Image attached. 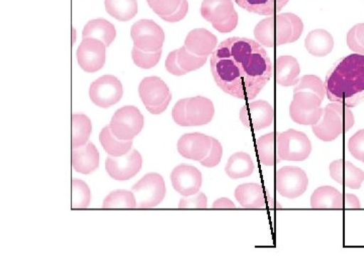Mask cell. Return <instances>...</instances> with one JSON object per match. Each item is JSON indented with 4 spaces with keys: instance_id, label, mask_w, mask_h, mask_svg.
Segmentation results:
<instances>
[{
    "instance_id": "obj_2",
    "label": "cell",
    "mask_w": 364,
    "mask_h": 273,
    "mask_svg": "<svg viewBox=\"0 0 364 273\" xmlns=\"http://www.w3.org/2000/svg\"><path fill=\"white\" fill-rule=\"evenodd\" d=\"M326 95L332 102L355 107L364 102V55L352 54L339 60L328 72Z\"/></svg>"
},
{
    "instance_id": "obj_33",
    "label": "cell",
    "mask_w": 364,
    "mask_h": 273,
    "mask_svg": "<svg viewBox=\"0 0 364 273\" xmlns=\"http://www.w3.org/2000/svg\"><path fill=\"white\" fill-rule=\"evenodd\" d=\"M277 134L269 133L263 135L256 140L258 156L261 163L265 166H273L282 161L277 156Z\"/></svg>"
},
{
    "instance_id": "obj_46",
    "label": "cell",
    "mask_w": 364,
    "mask_h": 273,
    "mask_svg": "<svg viewBox=\"0 0 364 273\" xmlns=\"http://www.w3.org/2000/svg\"><path fill=\"white\" fill-rule=\"evenodd\" d=\"M344 207L347 208H359L361 207L360 202L358 196L354 195H345L343 196Z\"/></svg>"
},
{
    "instance_id": "obj_10",
    "label": "cell",
    "mask_w": 364,
    "mask_h": 273,
    "mask_svg": "<svg viewBox=\"0 0 364 273\" xmlns=\"http://www.w3.org/2000/svg\"><path fill=\"white\" fill-rule=\"evenodd\" d=\"M134 47L144 52H157L162 50L165 33L154 21L141 20L131 28Z\"/></svg>"
},
{
    "instance_id": "obj_12",
    "label": "cell",
    "mask_w": 364,
    "mask_h": 273,
    "mask_svg": "<svg viewBox=\"0 0 364 273\" xmlns=\"http://www.w3.org/2000/svg\"><path fill=\"white\" fill-rule=\"evenodd\" d=\"M309 186L308 176L296 166H284L277 172V191L287 198H296L306 193Z\"/></svg>"
},
{
    "instance_id": "obj_44",
    "label": "cell",
    "mask_w": 364,
    "mask_h": 273,
    "mask_svg": "<svg viewBox=\"0 0 364 273\" xmlns=\"http://www.w3.org/2000/svg\"><path fill=\"white\" fill-rule=\"evenodd\" d=\"M188 11V0H181V6L177 7L176 11L173 14H170L168 16H164L162 18L163 21H168V23H177L181 21L186 18V14Z\"/></svg>"
},
{
    "instance_id": "obj_15",
    "label": "cell",
    "mask_w": 364,
    "mask_h": 273,
    "mask_svg": "<svg viewBox=\"0 0 364 273\" xmlns=\"http://www.w3.org/2000/svg\"><path fill=\"white\" fill-rule=\"evenodd\" d=\"M273 117V107L264 100L245 105L240 111L242 124L255 131L263 130L272 126Z\"/></svg>"
},
{
    "instance_id": "obj_18",
    "label": "cell",
    "mask_w": 364,
    "mask_h": 273,
    "mask_svg": "<svg viewBox=\"0 0 364 273\" xmlns=\"http://www.w3.org/2000/svg\"><path fill=\"white\" fill-rule=\"evenodd\" d=\"M186 109L188 127L205 126L215 116L214 104L207 97L186 98Z\"/></svg>"
},
{
    "instance_id": "obj_42",
    "label": "cell",
    "mask_w": 364,
    "mask_h": 273,
    "mask_svg": "<svg viewBox=\"0 0 364 273\" xmlns=\"http://www.w3.org/2000/svg\"><path fill=\"white\" fill-rule=\"evenodd\" d=\"M179 208H207L208 198L203 193H198L191 196H184L178 205Z\"/></svg>"
},
{
    "instance_id": "obj_29",
    "label": "cell",
    "mask_w": 364,
    "mask_h": 273,
    "mask_svg": "<svg viewBox=\"0 0 364 273\" xmlns=\"http://www.w3.org/2000/svg\"><path fill=\"white\" fill-rule=\"evenodd\" d=\"M100 141L105 152L112 157L124 156L130 152L133 147V140H119L112 133L109 126L105 127L100 132Z\"/></svg>"
},
{
    "instance_id": "obj_20",
    "label": "cell",
    "mask_w": 364,
    "mask_h": 273,
    "mask_svg": "<svg viewBox=\"0 0 364 273\" xmlns=\"http://www.w3.org/2000/svg\"><path fill=\"white\" fill-rule=\"evenodd\" d=\"M233 0H203L200 14L214 28L222 25L236 14Z\"/></svg>"
},
{
    "instance_id": "obj_34",
    "label": "cell",
    "mask_w": 364,
    "mask_h": 273,
    "mask_svg": "<svg viewBox=\"0 0 364 273\" xmlns=\"http://www.w3.org/2000/svg\"><path fill=\"white\" fill-rule=\"evenodd\" d=\"M104 208H136V196L133 191L117 189L112 191L102 203Z\"/></svg>"
},
{
    "instance_id": "obj_22",
    "label": "cell",
    "mask_w": 364,
    "mask_h": 273,
    "mask_svg": "<svg viewBox=\"0 0 364 273\" xmlns=\"http://www.w3.org/2000/svg\"><path fill=\"white\" fill-rule=\"evenodd\" d=\"M72 166L78 173L90 174L100 166V153L92 142L72 149Z\"/></svg>"
},
{
    "instance_id": "obj_25",
    "label": "cell",
    "mask_w": 364,
    "mask_h": 273,
    "mask_svg": "<svg viewBox=\"0 0 364 273\" xmlns=\"http://www.w3.org/2000/svg\"><path fill=\"white\" fill-rule=\"evenodd\" d=\"M301 67L298 60L291 56H280L277 59V81L279 85H296L299 82Z\"/></svg>"
},
{
    "instance_id": "obj_6",
    "label": "cell",
    "mask_w": 364,
    "mask_h": 273,
    "mask_svg": "<svg viewBox=\"0 0 364 273\" xmlns=\"http://www.w3.org/2000/svg\"><path fill=\"white\" fill-rule=\"evenodd\" d=\"M139 95L147 111L153 114H160L166 111L172 100L168 86L156 76L146 77L141 81Z\"/></svg>"
},
{
    "instance_id": "obj_23",
    "label": "cell",
    "mask_w": 364,
    "mask_h": 273,
    "mask_svg": "<svg viewBox=\"0 0 364 273\" xmlns=\"http://www.w3.org/2000/svg\"><path fill=\"white\" fill-rule=\"evenodd\" d=\"M235 198L244 208H267V196L259 183H244L235 191Z\"/></svg>"
},
{
    "instance_id": "obj_31",
    "label": "cell",
    "mask_w": 364,
    "mask_h": 273,
    "mask_svg": "<svg viewBox=\"0 0 364 273\" xmlns=\"http://www.w3.org/2000/svg\"><path fill=\"white\" fill-rule=\"evenodd\" d=\"M92 132L90 117L85 114H72V149L85 146Z\"/></svg>"
},
{
    "instance_id": "obj_40",
    "label": "cell",
    "mask_w": 364,
    "mask_h": 273,
    "mask_svg": "<svg viewBox=\"0 0 364 273\" xmlns=\"http://www.w3.org/2000/svg\"><path fill=\"white\" fill-rule=\"evenodd\" d=\"M349 152L359 161L364 162V130L358 131L348 142Z\"/></svg>"
},
{
    "instance_id": "obj_24",
    "label": "cell",
    "mask_w": 364,
    "mask_h": 273,
    "mask_svg": "<svg viewBox=\"0 0 364 273\" xmlns=\"http://www.w3.org/2000/svg\"><path fill=\"white\" fill-rule=\"evenodd\" d=\"M306 49L316 57H325L332 52L334 39L327 31L318 28L309 33L305 40Z\"/></svg>"
},
{
    "instance_id": "obj_38",
    "label": "cell",
    "mask_w": 364,
    "mask_h": 273,
    "mask_svg": "<svg viewBox=\"0 0 364 273\" xmlns=\"http://www.w3.org/2000/svg\"><path fill=\"white\" fill-rule=\"evenodd\" d=\"M162 50L157 52H144L134 47L132 50V58L135 65L142 69H151L159 63L161 59Z\"/></svg>"
},
{
    "instance_id": "obj_13",
    "label": "cell",
    "mask_w": 364,
    "mask_h": 273,
    "mask_svg": "<svg viewBox=\"0 0 364 273\" xmlns=\"http://www.w3.org/2000/svg\"><path fill=\"white\" fill-rule=\"evenodd\" d=\"M107 46L102 41L86 38L79 45L76 57L79 66L87 73H95L105 66Z\"/></svg>"
},
{
    "instance_id": "obj_30",
    "label": "cell",
    "mask_w": 364,
    "mask_h": 273,
    "mask_svg": "<svg viewBox=\"0 0 364 273\" xmlns=\"http://www.w3.org/2000/svg\"><path fill=\"white\" fill-rule=\"evenodd\" d=\"M289 0H235L241 9L260 16H272L279 13Z\"/></svg>"
},
{
    "instance_id": "obj_17",
    "label": "cell",
    "mask_w": 364,
    "mask_h": 273,
    "mask_svg": "<svg viewBox=\"0 0 364 273\" xmlns=\"http://www.w3.org/2000/svg\"><path fill=\"white\" fill-rule=\"evenodd\" d=\"M213 139L202 133L186 134L177 142V151L186 159L202 161L212 149Z\"/></svg>"
},
{
    "instance_id": "obj_9",
    "label": "cell",
    "mask_w": 364,
    "mask_h": 273,
    "mask_svg": "<svg viewBox=\"0 0 364 273\" xmlns=\"http://www.w3.org/2000/svg\"><path fill=\"white\" fill-rule=\"evenodd\" d=\"M109 127L119 140H133L143 130L144 117L138 107L126 105L114 112Z\"/></svg>"
},
{
    "instance_id": "obj_48",
    "label": "cell",
    "mask_w": 364,
    "mask_h": 273,
    "mask_svg": "<svg viewBox=\"0 0 364 273\" xmlns=\"http://www.w3.org/2000/svg\"><path fill=\"white\" fill-rule=\"evenodd\" d=\"M353 28L355 30L356 37H358L359 42L364 47V23H359V25H356Z\"/></svg>"
},
{
    "instance_id": "obj_36",
    "label": "cell",
    "mask_w": 364,
    "mask_h": 273,
    "mask_svg": "<svg viewBox=\"0 0 364 273\" xmlns=\"http://www.w3.org/2000/svg\"><path fill=\"white\" fill-rule=\"evenodd\" d=\"M177 60H178L179 65L186 72L198 70L202 68L207 62L208 57H200L188 51L186 47H181L177 50Z\"/></svg>"
},
{
    "instance_id": "obj_28",
    "label": "cell",
    "mask_w": 364,
    "mask_h": 273,
    "mask_svg": "<svg viewBox=\"0 0 364 273\" xmlns=\"http://www.w3.org/2000/svg\"><path fill=\"white\" fill-rule=\"evenodd\" d=\"M255 169L252 158L247 153H235L226 164L227 176L231 179H241L250 176Z\"/></svg>"
},
{
    "instance_id": "obj_4",
    "label": "cell",
    "mask_w": 364,
    "mask_h": 273,
    "mask_svg": "<svg viewBox=\"0 0 364 273\" xmlns=\"http://www.w3.org/2000/svg\"><path fill=\"white\" fill-rule=\"evenodd\" d=\"M354 119L350 107L339 102L326 105L322 117L317 124H313L315 136L324 142H332L342 134L346 133L353 127Z\"/></svg>"
},
{
    "instance_id": "obj_47",
    "label": "cell",
    "mask_w": 364,
    "mask_h": 273,
    "mask_svg": "<svg viewBox=\"0 0 364 273\" xmlns=\"http://www.w3.org/2000/svg\"><path fill=\"white\" fill-rule=\"evenodd\" d=\"M213 208H235L236 205L235 203L232 202L231 200L226 198H219V200H215L214 205H213Z\"/></svg>"
},
{
    "instance_id": "obj_11",
    "label": "cell",
    "mask_w": 364,
    "mask_h": 273,
    "mask_svg": "<svg viewBox=\"0 0 364 273\" xmlns=\"http://www.w3.org/2000/svg\"><path fill=\"white\" fill-rule=\"evenodd\" d=\"M123 85L114 75H104L91 83L90 97L97 107L107 109L117 104L123 97Z\"/></svg>"
},
{
    "instance_id": "obj_39",
    "label": "cell",
    "mask_w": 364,
    "mask_h": 273,
    "mask_svg": "<svg viewBox=\"0 0 364 273\" xmlns=\"http://www.w3.org/2000/svg\"><path fill=\"white\" fill-rule=\"evenodd\" d=\"M148 6L160 18L168 16L181 6V0H147Z\"/></svg>"
},
{
    "instance_id": "obj_14",
    "label": "cell",
    "mask_w": 364,
    "mask_h": 273,
    "mask_svg": "<svg viewBox=\"0 0 364 273\" xmlns=\"http://www.w3.org/2000/svg\"><path fill=\"white\" fill-rule=\"evenodd\" d=\"M142 155L138 150H132L122 157L109 156L105 160V170L114 181H130L142 168Z\"/></svg>"
},
{
    "instance_id": "obj_8",
    "label": "cell",
    "mask_w": 364,
    "mask_h": 273,
    "mask_svg": "<svg viewBox=\"0 0 364 273\" xmlns=\"http://www.w3.org/2000/svg\"><path fill=\"white\" fill-rule=\"evenodd\" d=\"M136 196V207L140 208H156L164 200L166 186L164 178L158 173H148L132 188Z\"/></svg>"
},
{
    "instance_id": "obj_43",
    "label": "cell",
    "mask_w": 364,
    "mask_h": 273,
    "mask_svg": "<svg viewBox=\"0 0 364 273\" xmlns=\"http://www.w3.org/2000/svg\"><path fill=\"white\" fill-rule=\"evenodd\" d=\"M165 67H166V70L172 75L182 76L188 74V72L183 70L179 65L178 60H177V50L169 53L166 61H165Z\"/></svg>"
},
{
    "instance_id": "obj_21",
    "label": "cell",
    "mask_w": 364,
    "mask_h": 273,
    "mask_svg": "<svg viewBox=\"0 0 364 273\" xmlns=\"http://www.w3.org/2000/svg\"><path fill=\"white\" fill-rule=\"evenodd\" d=\"M217 37L205 28H196L188 33L184 41V47L200 57H208L217 49Z\"/></svg>"
},
{
    "instance_id": "obj_16",
    "label": "cell",
    "mask_w": 364,
    "mask_h": 273,
    "mask_svg": "<svg viewBox=\"0 0 364 273\" xmlns=\"http://www.w3.org/2000/svg\"><path fill=\"white\" fill-rule=\"evenodd\" d=\"M172 186L179 195L191 196L200 191L203 186V176L200 170L191 165L181 164L172 171Z\"/></svg>"
},
{
    "instance_id": "obj_45",
    "label": "cell",
    "mask_w": 364,
    "mask_h": 273,
    "mask_svg": "<svg viewBox=\"0 0 364 273\" xmlns=\"http://www.w3.org/2000/svg\"><path fill=\"white\" fill-rule=\"evenodd\" d=\"M347 45H348L349 49L356 54L364 55V47L359 42L358 37H356L355 30L352 28L349 31L348 35H347Z\"/></svg>"
},
{
    "instance_id": "obj_37",
    "label": "cell",
    "mask_w": 364,
    "mask_h": 273,
    "mask_svg": "<svg viewBox=\"0 0 364 273\" xmlns=\"http://www.w3.org/2000/svg\"><path fill=\"white\" fill-rule=\"evenodd\" d=\"M299 91H308L317 95L321 100H324L326 95L325 83L316 75H305L299 79V82L294 86V92Z\"/></svg>"
},
{
    "instance_id": "obj_27",
    "label": "cell",
    "mask_w": 364,
    "mask_h": 273,
    "mask_svg": "<svg viewBox=\"0 0 364 273\" xmlns=\"http://www.w3.org/2000/svg\"><path fill=\"white\" fill-rule=\"evenodd\" d=\"M313 208H344L343 195L332 186H321L314 191L311 198Z\"/></svg>"
},
{
    "instance_id": "obj_41",
    "label": "cell",
    "mask_w": 364,
    "mask_h": 273,
    "mask_svg": "<svg viewBox=\"0 0 364 273\" xmlns=\"http://www.w3.org/2000/svg\"><path fill=\"white\" fill-rule=\"evenodd\" d=\"M212 149L208 153V156L203 158L200 164L203 166L208 167V168H212V167L217 166L220 162H221L223 156V147L222 144L217 140V139L213 138Z\"/></svg>"
},
{
    "instance_id": "obj_19",
    "label": "cell",
    "mask_w": 364,
    "mask_h": 273,
    "mask_svg": "<svg viewBox=\"0 0 364 273\" xmlns=\"http://www.w3.org/2000/svg\"><path fill=\"white\" fill-rule=\"evenodd\" d=\"M330 176L346 188L359 189L364 181V172L351 162L336 160L330 164Z\"/></svg>"
},
{
    "instance_id": "obj_5",
    "label": "cell",
    "mask_w": 364,
    "mask_h": 273,
    "mask_svg": "<svg viewBox=\"0 0 364 273\" xmlns=\"http://www.w3.org/2000/svg\"><path fill=\"white\" fill-rule=\"evenodd\" d=\"M277 152L280 160L304 161L312 152V143L305 133L291 129L277 134Z\"/></svg>"
},
{
    "instance_id": "obj_26",
    "label": "cell",
    "mask_w": 364,
    "mask_h": 273,
    "mask_svg": "<svg viewBox=\"0 0 364 273\" xmlns=\"http://www.w3.org/2000/svg\"><path fill=\"white\" fill-rule=\"evenodd\" d=\"M116 36L117 32L114 26L109 21L104 20V18L88 21L82 32L83 39L93 38V39L102 41L107 47L111 46L112 43L116 39Z\"/></svg>"
},
{
    "instance_id": "obj_32",
    "label": "cell",
    "mask_w": 364,
    "mask_h": 273,
    "mask_svg": "<svg viewBox=\"0 0 364 273\" xmlns=\"http://www.w3.org/2000/svg\"><path fill=\"white\" fill-rule=\"evenodd\" d=\"M107 14L117 21H128L138 14L136 0H105Z\"/></svg>"
},
{
    "instance_id": "obj_1",
    "label": "cell",
    "mask_w": 364,
    "mask_h": 273,
    "mask_svg": "<svg viewBox=\"0 0 364 273\" xmlns=\"http://www.w3.org/2000/svg\"><path fill=\"white\" fill-rule=\"evenodd\" d=\"M217 85L239 100L257 97L272 77V62L262 46L247 38L225 40L210 55Z\"/></svg>"
},
{
    "instance_id": "obj_7",
    "label": "cell",
    "mask_w": 364,
    "mask_h": 273,
    "mask_svg": "<svg viewBox=\"0 0 364 273\" xmlns=\"http://www.w3.org/2000/svg\"><path fill=\"white\" fill-rule=\"evenodd\" d=\"M323 100L317 95L308 91L294 93V100L289 105V116L294 123L304 126H313L320 121L324 109Z\"/></svg>"
},
{
    "instance_id": "obj_35",
    "label": "cell",
    "mask_w": 364,
    "mask_h": 273,
    "mask_svg": "<svg viewBox=\"0 0 364 273\" xmlns=\"http://www.w3.org/2000/svg\"><path fill=\"white\" fill-rule=\"evenodd\" d=\"M90 189L80 179H72V208H85L90 205Z\"/></svg>"
},
{
    "instance_id": "obj_3",
    "label": "cell",
    "mask_w": 364,
    "mask_h": 273,
    "mask_svg": "<svg viewBox=\"0 0 364 273\" xmlns=\"http://www.w3.org/2000/svg\"><path fill=\"white\" fill-rule=\"evenodd\" d=\"M303 31V21L296 14L286 13L259 21L254 28V36L260 45L272 48L296 42Z\"/></svg>"
}]
</instances>
